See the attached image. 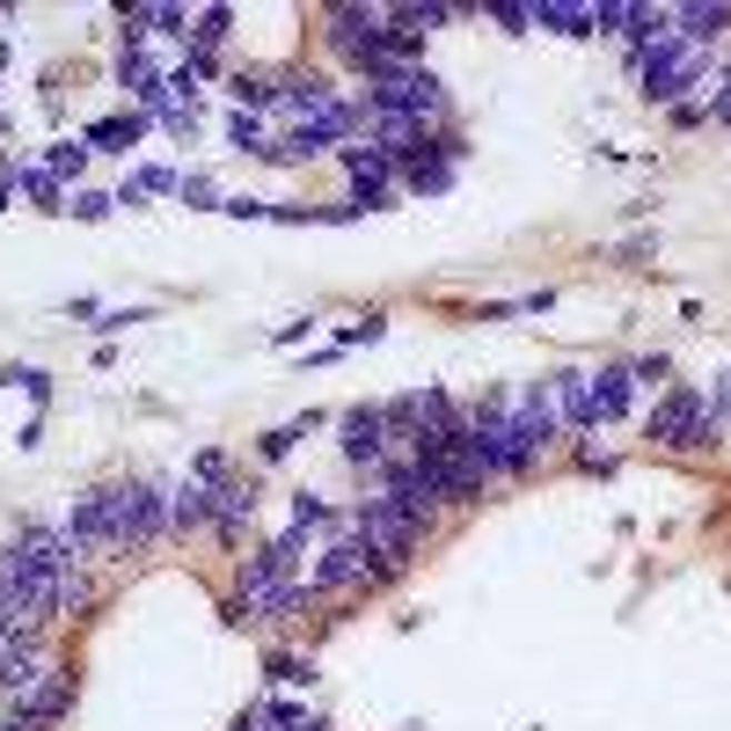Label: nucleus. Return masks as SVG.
I'll return each instance as SVG.
<instances>
[{
  "label": "nucleus",
  "instance_id": "1",
  "mask_svg": "<svg viewBox=\"0 0 731 731\" xmlns=\"http://www.w3.org/2000/svg\"><path fill=\"white\" fill-rule=\"evenodd\" d=\"M359 118H410V124H432L447 118V96H439V81L424 67H395L381 73V81L366 88V110Z\"/></svg>",
  "mask_w": 731,
  "mask_h": 731
},
{
  "label": "nucleus",
  "instance_id": "2",
  "mask_svg": "<svg viewBox=\"0 0 731 731\" xmlns=\"http://www.w3.org/2000/svg\"><path fill=\"white\" fill-rule=\"evenodd\" d=\"M110 527H118V549H132V541H154L169 534V498L147 483H124L110 490Z\"/></svg>",
  "mask_w": 731,
  "mask_h": 731
},
{
  "label": "nucleus",
  "instance_id": "3",
  "mask_svg": "<svg viewBox=\"0 0 731 731\" xmlns=\"http://www.w3.org/2000/svg\"><path fill=\"white\" fill-rule=\"evenodd\" d=\"M366 578H373V557L359 549L351 527H337V541L314 557V571H308V592H351V585H366Z\"/></svg>",
  "mask_w": 731,
  "mask_h": 731
},
{
  "label": "nucleus",
  "instance_id": "4",
  "mask_svg": "<svg viewBox=\"0 0 731 731\" xmlns=\"http://www.w3.org/2000/svg\"><path fill=\"white\" fill-rule=\"evenodd\" d=\"M651 439H665V447H710L717 439V418L702 395H665L659 410H651Z\"/></svg>",
  "mask_w": 731,
  "mask_h": 731
},
{
  "label": "nucleus",
  "instance_id": "5",
  "mask_svg": "<svg viewBox=\"0 0 731 731\" xmlns=\"http://www.w3.org/2000/svg\"><path fill=\"white\" fill-rule=\"evenodd\" d=\"M344 453L359 461V469H381L388 461V410H344Z\"/></svg>",
  "mask_w": 731,
  "mask_h": 731
},
{
  "label": "nucleus",
  "instance_id": "6",
  "mask_svg": "<svg viewBox=\"0 0 731 731\" xmlns=\"http://www.w3.org/2000/svg\"><path fill=\"white\" fill-rule=\"evenodd\" d=\"M585 395H592V424H608L629 410V366H600V373H585Z\"/></svg>",
  "mask_w": 731,
  "mask_h": 731
},
{
  "label": "nucleus",
  "instance_id": "7",
  "mask_svg": "<svg viewBox=\"0 0 731 731\" xmlns=\"http://www.w3.org/2000/svg\"><path fill=\"white\" fill-rule=\"evenodd\" d=\"M59 710H67V673H52V665H44V680L16 695V717H30V724H52Z\"/></svg>",
  "mask_w": 731,
  "mask_h": 731
},
{
  "label": "nucleus",
  "instance_id": "8",
  "mask_svg": "<svg viewBox=\"0 0 731 731\" xmlns=\"http://www.w3.org/2000/svg\"><path fill=\"white\" fill-rule=\"evenodd\" d=\"M527 22H541V30H563V37H585V30H600V8H571V0H534V8H527Z\"/></svg>",
  "mask_w": 731,
  "mask_h": 731
},
{
  "label": "nucleus",
  "instance_id": "9",
  "mask_svg": "<svg viewBox=\"0 0 731 731\" xmlns=\"http://www.w3.org/2000/svg\"><path fill=\"white\" fill-rule=\"evenodd\" d=\"M249 520H257V490H249V483H220V490H212V527H220V534H242Z\"/></svg>",
  "mask_w": 731,
  "mask_h": 731
},
{
  "label": "nucleus",
  "instance_id": "10",
  "mask_svg": "<svg viewBox=\"0 0 731 731\" xmlns=\"http://www.w3.org/2000/svg\"><path fill=\"white\" fill-rule=\"evenodd\" d=\"M37 680H44V665H37L30 637H16V644H0V688H8V695H22V688H37Z\"/></svg>",
  "mask_w": 731,
  "mask_h": 731
},
{
  "label": "nucleus",
  "instance_id": "11",
  "mask_svg": "<svg viewBox=\"0 0 731 731\" xmlns=\"http://www.w3.org/2000/svg\"><path fill=\"white\" fill-rule=\"evenodd\" d=\"M124 88H132V103H140V110H161V73L154 67H147V52H140V44H124Z\"/></svg>",
  "mask_w": 731,
  "mask_h": 731
},
{
  "label": "nucleus",
  "instance_id": "12",
  "mask_svg": "<svg viewBox=\"0 0 731 731\" xmlns=\"http://www.w3.org/2000/svg\"><path fill=\"white\" fill-rule=\"evenodd\" d=\"M206 520H212V483L169 490V527H206Z\"/></svg>",
  "mask_w": 731,
  "mask_h": 731
},
{
  "label": "nucleus",
  "instance_id": "13",
  "mask_svg": "<svg viewBox=\"0 0 731 731\" xmlns=\"http://www.w3.org/2000/svg\"><path fill=\"white\" fill-rule=\"evenodd\" d=\"M557 418L592 424V395H585V373H557Z\"/></svg>",
  "mask_w": 731,
  "mask_h": 731
},
{
  "label": "nucleus",
  "instance_id": "14",
  "mask_svg": "<svg viewBox=\"0 0 731 731\" xmlns=\"http://www.w3.org/2000/svg\"><path fill=\"white\" fill-rule=\"evenodd\" d=\"M140 132H147V110H132V118H103L96 132H88V154H96V147H132Z\"/></svg>",
  "mask_w": 731,
  "mask_h": 731
},
{
  "label": "nucleus",
  "instance_id": "15",
  "mask_svg": "<svg viewBox=\"0 0 731 731\" xmlns=\"http://www.w3.org/2000/svg\"><path fill=\"white\" fill-rule=\"evenodd\" d=\"M183 37H198V52H212V44L227 37V8H206V16H198V22H191Z\"/></svg>",
  "mask_w": 731,
  "mask_h": 731
},
{
  "label": "nucleus",
  "instance_id": "16",
  "mask_svg": "<svg viewBox=\"0 0 731 731\" xmlns=\"http://www.w3.org/2000/svg\"><path fill=\"white\" fill-rule=\"evenodd\" d=\"M22 191H30L37 206H59V176H52V169H37V161H30V169H22Z\"/></svg>",
  "mask_w": 731,
  "mask_h": 731
},
{
  "label": "nucleus",
  "instance_id": "17",
  "mask_svg": "<svg viewBox=\"0 0 731 731\" xmlns=\"http://www.w3.org/2000/svg\"><path fill=\"white\" fill-rule=\"evenodd\" d=\"M81 161H88V147H52V176H81Z\"/></svg>",
  "mask_w": 731,
  "mask_h": 731
},
{
  "label": "nucleus",
  "instance_id": "18",
  "mask_svg": "<svg viewBox=\"0 0 731 731\" xmlns=\"http://www.w3.org/2000/svg\"><path fill=\"white\" fill-rule=\"evenodd\" d=\"M110 206H118V198H103V191H81V198H73V212H81V220H103Z\"/></svg>",
  "mask_w": 731,
  "mask_h": 731
},
{
  "label": "nucleus",
  "instance_id": "19",
  "mask_svg": "<svg viewBox=\"0 0 731 731\" xmlns=\"http://www.w3.org/2000/svg\"><path fill=\"white\" fill-rule=\"evenodd\" d=\"M490 22H505V30H527V8H512V0H490Z\"/></svg>",
  "mask_w": 731,
  "mask_h": 731
},
{
  "label": "nucleus",
  "instance_id": "20",
  "mask_svg": "<svg viewBox=\"0 0 731 731\" xmlns=\"http://www.w3.org/2000/svg\"><path fill=\"white\" fill-rule=\"evenodd\" d=\"M308 673H314L308 659H271V680H308Z\"/></svg>",
  "mask_w": 731,
  "mask_h": 731
},
{
  "label": "nucleus",
  "instance_id": "21",
  "mask_svg": "<svg viewBox=\"0 0 731 731\" xmlns=\"http://www.w3.org/2000/svg\"><path fill=\"white\" fill-rule=\"evenodd\" d=\"M183 198H191V206H212L220 191H212V176H191V183H183Z\"/></svg>",
  "mask_w": 731,
  "mask_h": 731
}]
</instances>
